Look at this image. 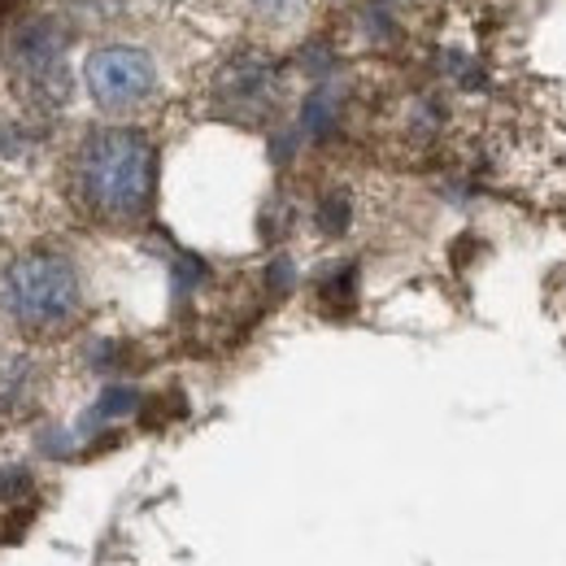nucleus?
Here are the masks:
<instances>
[{"instance_id":"f257e3e1","label":"nucleus","mask_w":566,"mask_h":566,"mask_svg":"<svg viewBox=\"0 0 566 566\" xmlns=\"http://www.w3.org/2000/svg\"><path fill=\"white\" fill-rule=\"evenodd\" d=\"M153 184H157V153L144 132L101 127L74 153V201L101 222H140L153 206Z\"/></svg>"},{"instance_id":"f03ea898","label":"nucleus","mask_w":566,"mask_h":566,"mask_svg":"<svg viewBox=\"0 0 566 566\" xmlns=\"http://www.w3.org/2000/svg\"><path fill=\"white\" fill-rule=\"evenodd\" d=\"M0 310L27 336H57L83 310V287L66 258L27 253L0 280Z\"/></svg>"},{"instance_id":"7ed1b4c3","label":"nucleus","mask_w":566,"mask_h":566,"mask_svg":"<svg viewBox=\"0 0 566 566\" xmlns=\"http://www.w3.org/2000/svg\"><path fill=\"white\" fill-rule=\"evenodd\" d=\"M153 83H157V71H153V57L144 49L109 44V49H96L87 57V92L109 114L144 105L153 96Z\"/></svg>"}]
</instances>
